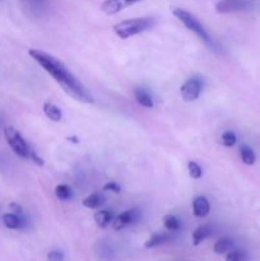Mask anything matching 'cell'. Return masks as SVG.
I'll return each instance as SVG.
<instances>
[{"label": "cell", "instance_id": "cell-3", "mask_svg": "<svg viewBox=\"0 0 260 261\" xmlns=\"http://www.w3.org/2000/svg\"><path fill=\"white\" fill-rule=\"evenodd\" d=\"M172 14L175 15V17L177 18V19L180 20V22L183 23L188 30L193 31V32L195 33L201 41H204L206 45L212 46V40L211 37H209L206 30L203 27V24H201V23L199 22L193 14H191L190 12H188V10L185 9H181V8H173Z\"/></svg>", "mask_w": 260, "mask_h": 261}, {"label": "cell", "instance_id": "cell-25", "mask_svg": "<svg viewBox=\"0 0 260 261\" xmlns=\"http://www.w3.org/2000/svg\"><path fill=\"white\" fill-rule=\"evenodd\" d=\"M103 190L105 191H112V193H115V194H119L120 191H121V188H120L116 182L111 181V182H107L106 185L103 186Z\"/></svg>", "mask_w": 260, "mask_h": 261}, {"label": "cell", "instance_id": "cell-16", "mask_svg": "<svg viewBox=\"0 0 260 261\" xmlns=\"http://www.w3.org/2000/svg\"><path fill=\"white\" fill-rule=\"evenodd\" d=\"M114 221V214L110 211H98L94 214V222L99 228H106Z\"/></svg>", "mask_w": 260, "mask_h": 261}, {"label": "cell", "instance_id": "cell-2", "mask_svg": "<svg viewBox=\"0 0 260 261\" xmlns=\"http://www.w3.org/2000/svg\"><path fill=\"white\" fill-rule=\"evenodd\" d=\"M154 24L155 19L152 17L133 18V19H126L116 23L114 25V32L121 40H126V38L150 30V28L154 27Z\"/></svg>", "mask_w": 260, "mask_h": 261}, {"label": "cell", "instance_id": "cell-26", "mask_svg": "<svg viewBox=\"0 0 260 261\" xmlns=\"http://www.w3.org/2000/svg\"><path fill=\"white\" fill-rule=\"evenodd\" d=\"M9 208L12 209V211L14 212L15 214H22V206L18 205V204L12 203V204H10V205H9Z\"/></svg>", "mask_w": 260, "mask_h": 261}, {"label": "cell", "instance_id": "cell-20", "mask_svg": "<svg viewBox=\"0 0 260 261\" xmlns=\"http://www.w3.org/2000/svg\"><path fill=\"white\" fill-rule=\"evenodd\" d=\"M55 195L59 200L66 201L71 199L73 193H71V189L68 185H58L55 188Z\"/></svg>", "mask_w": 260, "mask_h": 261}, {"label": "cell", "instance_id": "cell-22", "mask_svg": "<svg viewBox=\"0 0 260 261\" xmlns=\"http://www.w3.org/2000/svg\"><path fill=\"white\" fill-rule=\"evenodd\" d=\"M221 140L224 147H233L237 142V137L233 132H226L222 135Z\"/></svg>", "mask_w": 260, "mask_h": 261}, {"label": "cell", "instance_id": "cell-15", "mask_svg": "<svg viewBox=\"0 0 260 261\" xmlns=\"http://www.w3.org/2000/svg\"><path fill=\"white\" fill-rule=\"evenodd\" d=\"M105 201H106V199H105V196L102 194L94 193L87 196L86 199H83L82 204H83V206H86L88 209H97L101 205H103Z\"/></svg>", "mask_w": 260, "mask_h": 261}, {"label": "cell", "instance_id": "cell-8", "mask_svg": "<svg viewBox=\"0 0 260 261\" xmlns=\"http://www.w3.org/2000/svg\"><path fill=\"white\" fill-rule=\"evenodd\" d=\"M138 2H140V0H106V2L102 3L101 9L105 14L114 15L121 10L126 9V8L132 7L133 4Z\"/></svg>", "mask_w": 260, "mask_h": 261}, {"label": "cell", "instance_id": "cell-13", "mask_svg": "<svg viewBox=\"0 0 260 261\" xmlns=\"http://www.w3.org/2000/svg\"><path fill=\"white\" fill-rule=\"evenodd\" d=\"M233 246H235L233 239L226 236V237H222V239H219L218 241L214 244L213 250L216 254L222 255V254H226V252L231 251V250L233 249Z\"/></svg>", "mask_w": 260, "mask_h": 261}, {"label": "cell", "instance_id": "cell-12", "mask_svg": "<svg viewBox=\"0 0 260 261\" xmlns=\"http://www.w3.org/2000/svg\"><path fill=\"white\" fill-rule=\"evenodd\" d=\"M134 96H135V99H137V102L140 105V106L145 107V109H153V106H154L152 96H150L149 92L145 91V89L143 88L135 89Z\"/></svg>", "mask_w": 260, "mask_h": 261}, {"label": "cell", "instance_id": "cell-9", "mask_svg": "<svg viewBox=\"0 0 260 261\" xmlns=\"http://www.w3.org/2000/svg\"><path fill=\"white\" fill-rule=\"evenodd\" d=\"M211 205L205 196H196L193 200V213L198 218H204L209 214Z\"/></svg>", "mask_w": 260, "mask_h": 261}, {"label": "cell", "instance_id": "cell-27", "mask_svg": "<svg viewBox=\"0 0 260 261\" xmlns=\"http://www.w3.org/2000/svg\"><path fill=\"white\" fill-rule=\"evenodd\" d=\"M33 3H35V4H37V5H40L41 3H42V0H32Z\"/></svg>", "mask_w": 260, "mask_h": 261}, {"label": "cell", "instance_id": "cell-11", "mask_svg": "<svg viewBox=\"0 0 260 261\" xmlns=\"http://www.w3.org/2000/svg\"><path fill=\"white\" fill-rule=\"evenodd\" d=\"M170 240H171V234L167 233V232H155V233H153L152 236L147 240L144 246L147 247V249H153V247H157V246H161V245L167 244Z\"/></svg>", "mask_w": 260, "mask_h": 261}, {"label": "cell", "instance_id": "cell-21", "mask_svg": "<svg viewBox=\"0 0 260 261\" xmlns=\"http://www.w3.org/2000/svg\"><path fill=\"white\" fill-rule=\"evenodd\" d=\"M188 171L190 177L194 178V180H199V178L201 177V173H203L200 166L196 162H193V161H190V162L188 163Z\"/></svg>", "mask_w": 260, "mask_h": 261}, {"label": "cell", "instance_id": "cell-24", "mask_svg": "<svg viewBox=\"0 0 260 261\" xmlns=\"http://www.w3.org/2000/svg\"><path fill=\"white\" fill-rule=\"evenodd\" d=\"M47 259L48 261H63L64 260V255L61 251H58V250H53L47 254Z\"/></svg>", "mask_w": 260, "mask_h": 261}, {"label": "cell", "instance_id": "cell-17", "mask_svg": "<svg viewBox=\"0 0 260 261\" xmlns=\"http://www.w3.org/2000/svg\"><path fill=\"white\" fill-rule=\"evenodd\" d=\"M212 234V228L211 226L205 224V226H200L193 232V244L194 246H199L204 240L208 239Z\"/></svg>", "mask_w": 260, "mask_h": 261}, {"label": "cell", "instance_id": "cell-5", "mask_svg": "<svg viewBox=\"0 0 260 261\" xmlns=\"http://www.w3.org/2000/svg\"><path fill=\"white\" fill-rule=\"evenodd\" d=\"M203 78H200V76H193V78L188 79L180 88L181 97L186 102L195 101L200 96L201 91H203Z\"/></svg>", "mask_w": 260, "mask_h": 261}, {"label": "cell", "instance_id": "cell-23", "mask_svg": "<svg viewBox=\"0 0 260 261\" xmlns=\"http://www.w3.org/2000/svg\"><path fill=\"white\" fill-rule=\"evenodd\" d=\"M245 259H246V255L241 250L229 251L226 256V261H245Z\"/></svg>", "mask_w": 260, "mask_h": 261}, {"label": "cell", "instance_id": "cell-18", "mask_svg": "<svg viewBox=\"0 0 260 261\" xmlns=\"http://www.w3.org/2000/svg\"><path fill=\"white\" fill-rule=\"evenodd\" d=\"M163 224H165L166 229H168L170 232H177L181 228V222L173 214H167L163 218Z\"/></svg>", "mask_w": 260, "mask_h": 261}, {"label": "cell", "instance_id": "cell-1", "mask_svg": "<svg viewBox=\"0 0 260 261\" xmlns=\"http://www.w3.org/2000/svg\"><path fill=\"white\" fill-rule=\"evenodd\" d=\"M28 54L46 73H48L55 79L56 83H59V86L69 96L75 98L76 101L83 102V103H93L94 99L88 89L58 58L45 53V51L37 50V48H31Z\"/></svg>", "mask_w": 260, "mask_h": 261}, {"label": "cell", "instance_id": "cell-7", "mask_svg": "<svg viewBox=\"0 0 260 261\" xmlns=\"http://www.w3.org/2000/svg\"><path fill=\"white\" fill-rule=\"evenodd\" d=\"M140 218V212L138 209H129V211H125L124 213H121L120 216H117L115 218L114 223L115 229H122L127 226H133V224L137 223Z\"/></svg>", "mask_w": 260, "mask_h": 261}, {"label": "cell", "instance_id": "cell-14", "mask_svg": "<svg viewBox=\"0 0 260 261\" xmlns=\"http://www.w3.org/2000/svg\"><path fill=\"white\" fill-rule=\"evenodd\" d=\"M43 112H45L46 117L54 122H59L63 119V112H61V110L56 105L51 103V102H45L43 103Z\"/></svg>", "mask_w": 260, "mask_h": 261}, {"label": "cell", "instance_id": "cell-10", "mask_svg": "<svg viewBox=\"0 0 260 261\" xmlns=\"http://www.w3.org/2000/svg\"><path fill=\"white\" fill-rule=\"evenodd\" d=\"M3 223L9 229H20L25 226L24 218L20 217V214L7 213L3 216Z\"/></svg>", "mask_w": 260, "mask_h": 261}, {"label": "cell", "instance_id": "cell-6", "mask_svg": "<svg viewBox=\"0 0 260 261\" xmlns=\"http://www.w3.org/2000/svg\"><path fill=\"white\" fill-rule=\"evenodd\" d=\"M251 0H221L216 4V12L219 14H228V13L245 12L251 9Z\"/></svg>", "mask_w": 260, "mask_h": 261}, {"label": "cell", "instance_id": "cell-19", "mask_svg": "<svg viewBox=\"0 0 260 261\" xmlns=\"http://www.w3.org/2000/svg\"><path fill=\"white\" fill-rule=\"evenodd\" d=\"M240 154H241V160L245 165L251 166L254 165L255 161H256V155H255L254 150H252L250 147H247V145L241 147V152H240Z\"/></svg>", "mask_w": 260, "mask_h": 261}, {"label": "cell", "instance_id": "cell-4", "mask_svg": "<svg viewBox=\"0 0 260 261\" xmlns=\"http://www.w3.org/2000/svg\"><path fill=\"white\" fill-rule=\"evenodd\" d=\"M4 137H5V140H7L8 145L10 147V149H12L18 157L24 158V160H31V155H32L33 150L31 149L28 143L25 142L24 138L20 135V133L18 132L15 127L13 126L5 127Z\"/></svg>", "mask_w": 260, "mask_h": 261}]
</instances>
